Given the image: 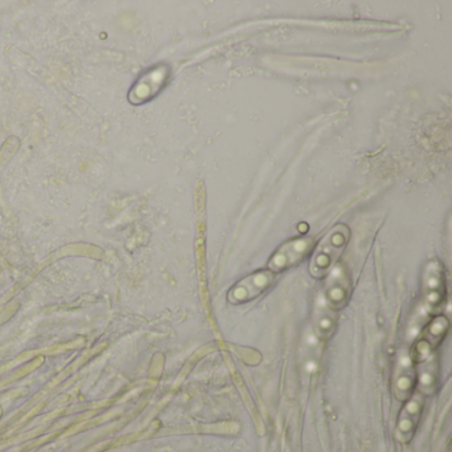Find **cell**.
Wrapping results in <instances>:
<instances>
[{
  "label": "cell",
  "instance_id": "4",
  "mask_svg": "<svg viewBox=\"0 0 452 452\" xmlns=\"http://www.w3.org/2000/svg\"><path fill=\"white\" fill-rule=\"evenodd\" d=\"M168 75L169 70L163 65L151 69L142 79L138 80L136 87L132 89L129 96L130 101L133 103H141L151 100L165 85Z\"/></svg>",
  "mask_w": 452,
  "mask_h": 452
},
{
  "label": "cell",
  "instance_id": "2",
  "mask_svg": "<svg viewBox=\"0 0 452 452\" xmlns=\"http://www.w3.org/2000/svg\"><path fill=\"white\" fill-rule=\"evenodd\" d=\"M315 249V240L309 237H301L288 240L276 249L268 263V270L273 273L294 268L306 259Z\"/></svg>",
  "mask_w": 452,
  "mask_h": 452
},
{
  "label": "cell",
  "instance_id": "1",
  "mask_svg": "<svg viewBox=\"0 0 452 452\" xmlns=\"http://www.w3.org/2000/svg\"><path fill=\"white\" fill-rule=\"evenodd\" d=\"M351 237L349 228L344 225L334 227L313 252L309 270L313 277L322 279L339 261Z\"/></svg>",
  "mask_w": 452,
  "mask_h": 452
},
{
  "label": "cell",
  "instance_id": "3",
  "mask_svg": "<svg viewBox=\"0 0 452 452\" xmlns=\"http://www.w3.org/2000/svg\"><path fill=\"white\" fill-rule=\"evenodd\" d=\"M273 282L275 273L270 270L253 272L234 285L228 294V300L234 304L249 303L268 291Z\"/></svg>",
  "mask_w": 452,
  "mask_h": 452
},
{
  "label": "cell",
  "instance_id": "5",
  "mask_svg": "<svg viewBox=\"0 0 452 452\" xmlns=\"http://www.w3.org/2000/svg\"><path fill=\"white\" fill-rule=\"evenodd\" d=\"M429 272H431L429 279L425 283V291L429 297V303L435 306L441 303V294H443V275L439 268L435 270L432 268V265Z\"/></svg>",
  "mask_w": 452,
  "mask_h": 452
}]
</instances>
